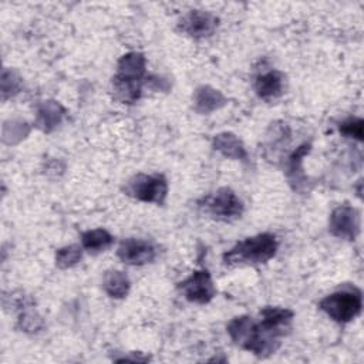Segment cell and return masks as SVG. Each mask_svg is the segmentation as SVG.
<instances>
[{"label":"cell","instance_id":"obj_18","mask_svg":"<svg viewBox=\"0 0 364 364\" xmlns=\"http://www.w3.org/2000/svg\"><path fill=\"white\" fill-rule=\"evenodd\" d=\"M131 287L128 276L121 270H109L104 276V290L112 299H124Z\"/></svg>","mask_w":364,"mask_h":364},{"label":"cell","instance_id":"obj_16","mask_svg":"<svg viewBox=\"0 0 364 364\" xmlns=\"http://www.w3.org/2000/svg\"><path fill=\"white\" fill-rule=\"evenodd\" d=\"M293 317H294V313L286 307L267 306L260 311V321L267 327L282 333L283 336L290 327Z\"/></svg>","mask_w":364,"mask_h":364},{"label":"cell","instance_id":"obj_9","mask_svg":"<svg viewBox=\"0 0 364 364\" xmlns=\"http://www.w3.org/2000/svg\"><path fill=\"white\" fill-rule=\"evenodd\" d=\"M218 27V18L202 10H191L179 21V30L192 38L210 37Z\"/></svg>","mask_w":364,"mask_h":364},{"label":"cell","instance_id":"obj_10","mask_svg":"<svg viewBox=\"0 0 364 364\" xmlns=\"http://www.w3.org/2000/svg\"><path fill=\"white\" fill-rule=\"evenodd\" d=\"M65 112H67L65 108L58 101H54V100L44 101L37 108L34 125L43 132L50 134L63 122Z\"/></svg>","mask_w":364,"mask_h":364},{"label":"cell","instance_id":"obj_11","mask_svg":"<svg viewBox=\"0 0 364 364\" xmlns=\"http://www.w3.org/2000/svg\"><path fill=\"white\" fill-rule=\"evenodd\" d=\"M193 108L198 114L206 115L213 111L220 109L226 105L228 100L222 94V91L210 87V85H199L193 91Z\"/></svg>","mask_w":364,"mask_h":364},{"label":"cell","instance_id":"obj_20","mask_svg":"<svg viewBox=\"0 0 364 364\" xmlns=\"http://www.w3.org/2000/svg\"><path fill=\"white\" fill-rule=\"evenodd\" d=\"M310 144L300 145L289 158V176H291V182H299L300 178H304V173L301 172V162L303 158L310 152Z\"/></svg>","mask_w":364,"mask_h":364},{"label":"cell","instance_id":"obj_2","mask_svg":"<svg viewBox=\"0 0 364 364\" xmlns=\"http://www.w3.org/2000/svg\"><path fill=\"white\" fill-rule=\"evenodd\" d=\"M277 246V239L273 233H259L237 242L223 255V262L226 266L266 263L274 257Z\"/></svg>","mask_w":364,"mask_h":364},{"label":"cell","instance_id":"obj_7","mask_svg":"<svg viewBox=\"0 0 364 364\" xmlns=\"http://www.w3.org/2000/svg\"><path fill=\"white\" fill-rule=\"evenodd\" d=\"M328 232L344 240H354L360 232V212L350 205L337 206L328 219Z\"/></svg>","mask_w":364,"mask_h":364},{"label":"cell","instance_id":"obj_3","mask_svg":"<svg viewBox=\"0 0 364 364\" xmlns=\"http://www.w3.org/2000/svg\"><path fill=\"white\" fill-rule=\"evenodd\" d=\"M318 307L331 320L337 323H348L354 320L363 307V296L357 287L337 290L320 300Z\"/></svg>","mask_w":364,"mask_h":364},{"label":"cell","instance_id":"obj_1","mask_svg":"<svg viewBox=\"0 0 364 364\" xmlns=\"http://www.w3.org/2000/svg\"><path fill=\"white\" fill-rule=\"evenodd\" d=\"M226 331L235 344L257 357L274 354L280 347L279 337L282 334L264 326L262 321L255 323L249 316L233 317L228 323Z\"/></svg>","mask_w":364,"mask_h":364},{"label":"cell","instance_id":"obj_22","mask_svg":"<svg viewBox=\"0 0 364 364\" xmlns=\"http://www.w3.org/2000/svg\"><path fill=\"white\" fill-rule=\"evenodd\" d=\"M340 134H343L347 138H353L357 141H363L364 136V121L358 117H351L340 122L338 125Z\"/></svg>","mask_w":364,"mask_h":364},{"label":"cell","instance_id":"obj_12","mask_svg":"<svg viewBox=\"0 0 364 364\" xmlns=\"http://www.w3.org/2000/svg\"><path fill=\"white\" fill-rule=\"evenodd\" d=\"M213 149L222 154L223 156L229 159H236V161H247V151L245 148L243 141L235 135L233 132H219L213 136L212 141Z\"/></svg>","mask_w":364,"mask_h":364},{"label":"cell","instance_id":"obj_15","mask_svg":"<svg viewBox=\"0 0 364 364\" xmlns=\"http://www.w3.org/2000/svg\"><path fill=\"white\" fill-rule=\"evenodd\" d=\"M26 296H20V299L14 303L17 307H20V314H18V320H17V326L21 331L24 333H38L43 326L44 321L41 318V316L37 313V310L34 309V306L31 304V301H24Z\"/></svg>","mask_w":364,"mask_h":364},{"label":"cell","instance_id":"obj_13","mask_svg":"<svg viewBox=\"0 0 364 364\" xmlns=\"http://www.w3.org/2000/svg\"><path fill=\"white\" fill-rule=\"evenodd\" d=\"M255 91L262 100H274L284 91V75L277 70H270L256 77Z\"/></svg>","mask_w":364,"mask_h":364},{"label":"cell","instance_id":"obj_5","mask_svg":"<svg viewBox=\"0 0 364 364\" xmlns=\"http://www.w3.org/2000/svg\"><path fill=\"white\" fill-rule=\"evenodd\" d=\"M125 192L141 202L162 205L168 196V182L159 173H138L128 181Z\"/></svg>","mask_w":364,"mask_h":364},{"label":"cell","instance_id":"obj_6","mask_svg":"<svg viewBox=\"0 0 364 364\" xmlns=\"http://www.w3.org/2000/svg\"><path fill=\"white\" fill-rule=\"evenodd\" d=\"M178 287L188 301L196 304H206L216 294L212 276L206 269L195 270L191 276L182 280Z\"/></svg>","mask_w":364,"mask_h":364},{"label":"cell","instance_id":"obj_8","mask_svg":"<svg viewBox=\"0 0 364 364\" xmlns=\"http://www.w3.org/2000/svg\"><path fill=\"white\" fill-rule=\"evenodd\" d=\"M155 247L144 239L128 237L122 240L117 249V256L121 262L131 266H142L155 259Z\"/></svg>","mask_w":364,"mask_h":364},{"label":"cell","instance_id":"obj_17","mask_svg":"<svg viewBox=\"0 0 364 364\" xmlns=\"http://www.w3.org/2000/svg\"><path fill=\"white\" fill-rule=\"evenodd\" d=\"M112 243H114V236L102 228L91 229V230L81 233L82 249H85L90 253H94V255L107 250L108 247L112 246Z\"/></svg>","mask_w":364,"mask_h":364},{"label":"cell","instance_id":"obj_4","mask_svg":"<svg viewBox=\"0 0 364 364\" xmlns=\"http://www.w3.org/2000/svg\"><path fill=\"white\" fill-rule=\"evenodd\" d=\"M198 205L205 213L220 220H232L243 213V202L230 188H219L203 196Z\"/></svg>","mask_w":364,"mask_h":364},{"label":"cell","instance_id":"obj_19","mask_svg":"<svg viewBox=\"0 0 364 364\" xmlns=\"http://www.w3.org/2000/svg\"><path fill=\"white\" fill-rule=\"evenodd\" d=\"M82 259V246L80 245H68L57 249L54 262L58 269H70L80 263Z\"/></svg>","mask_w":364,"mask_h":364},{"label":"cell","instance_id":"obj_14","mask_svg":"<svg viewBox=\"0 0 364 364\" xmlns=\"http://www.w3.org/2000/svg\"><path fill=\"white\" fill-rule=\"evenodd\" d=\"M146 68V58L142 53L129 51L119 57L117 63V73L115 75L128 78V80H138L144 81Z\"/></svg>","mask_w":364,"mask_h":364},{"label":"cell","instance_id":"obj_21","mask_svg":"<svg viewBox=\"0 0 364 364\" xmlns=\"http://www.w3.org/2000/svg\"><path fill=\"white\" fill-rule=\"evenodd\" d=\"M21 88L20 75L10 68H4L1 73V97L3 100L16 95Z\"/></svg>","mask_w":364,"mask_h":364}]
</instances>
